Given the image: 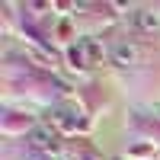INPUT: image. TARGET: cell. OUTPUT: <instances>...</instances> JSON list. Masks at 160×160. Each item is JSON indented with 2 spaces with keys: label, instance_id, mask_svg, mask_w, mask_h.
I'll return each mask as SVG.
<instances>
[{
  "label": "cell",
  "instance_id": "obj_1",
  "mask_svg": "<svg viewBox=\"0 0 160 160\" xmlns=\"http://www.w3.org/2000/svg\"><path fill=\"white\" fill-rule=\"evenodd\" d=\"M135 26L141 32H157L160 29V13H154V10H138L135 13Z\"/></svg>",
  "mask_w": 160,
  "mask_h": 160
},
{
  "label": "cell",
  "instance_id": "obj_2",
  "mask_svg": "<svg viewBox=\"0 0 160 160\" xmlns=\"http://www.w3.org/2000/svg\"><path fill=\"white\" fill-rule=\"evenodd\" d=\"M135 58H138V51L131 48L128 42H118V45L112 48V61L118 64V68H128V64H135Z\"/></svg>",
  "mask_w": 160,
  "mask_h": 160
},
{
  "label": "cell",
  "instance_id": "obj_3",
  "mask_svg": "<svg viewBox=\"0 0 160 160\" xmlns=\"http://www.w3.org/2000/svg\"><path fill=\"white\" fill-rule=\"evenodd\" d=\"M29 141L35 144V148H51V144H55V131H51V128H45V125H38V128H32Z\"/></svg>",
  "mask_w": 160,
  "mask_h": 160
},
{
  "label": "cell",
  "instance_id": "obj_4",
  "mask_svg": "<svg viewBox=\"0 0 160 160\" xmlns=\"http://www.w3.org/2000/svg\"><path fill=\"white\" fill-rule=\"evenodd\" d=\"M80 45H83V51H87V58H90V64H99L102 58H106V51H102V45H96L93 38H80Z\"/></svg>",
  "mask_w": 160,
  "mask_h": 160
},
{
  "label": "cell",
  "instance_id": "obj_5",
  "mask_svg": "<svg viewBox=\"0 0 160 160\" xmlns=\"http://www.w3.org/2000/svg\"><path fill=\"white\" fill-rule=\"evenodd\" d=\"M68 58H71L74 68H87V64H90V58H87V51H83V45H80V42L68 48Z\"/></svg>",
  "mask_w": 160,
  "mask_h": 160
},
{
  "label": "cell",
  "instance_id": "obj_6",
  "mask_svg": "<svg viewBox=\"0 0 160 160\" xmlns=\"http://www.w3.org/2000/svg\"><path fill=\"white\" fill-rule=\"evenodd\" d=\"M74 115H77L74 109H58V112H55V122L64 125V128H77V125H80V118H74Z\"/></svg>",
  "mask_w": 160,
  "mask_h": 160
},
{
  "label": "cell",
  "instance_id": "obj_7",
  "mask_svg": "<svg viewBox=\"0 0 160 160\" xmlns=\"http://www.w3.org/2000/svg\"><path fill=\"white\" fill-rule=\"evenodd\" d=\"M35 160H55V157H48V154H42V157H35Z\"/></svg>",
  "mask_w": 160,
  "mask_h": 160
}]
</instances>
